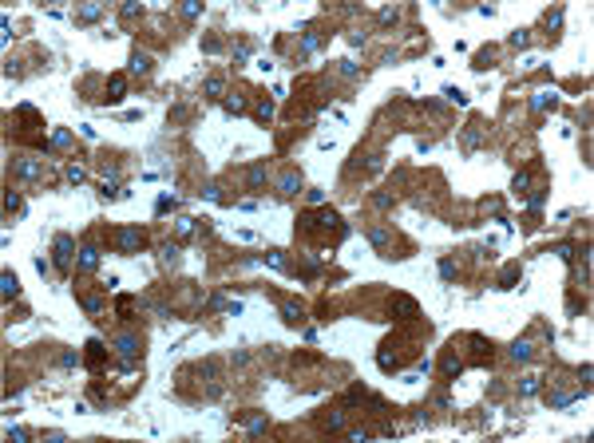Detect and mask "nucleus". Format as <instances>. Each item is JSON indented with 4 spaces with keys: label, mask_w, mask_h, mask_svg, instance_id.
Segmentation results:
<instances>
[{
    "label": "nucleus",
    "mask_w": 594,
    "mask_h": 443,
    "mask_svg": "<svg viewBox=\"0 0 594 443\" xmlns=\"http://www.w3.org/2000/svg\"><path fill=\"white\" fill-rule=\"evenodd\" d=\"M52 257H56V265H59V269H68V265H72V257H75V241H72L68 234H59V237H56V246H52Z\"/></svg>",
    "instance_id": "f257e3e1"
},
{
    "label": "nucleus",
    "mask_w": 594,
    "mask_h": 443,
    "mask_svg": "<svg viewBox=\"0 0 594 443\" xmlns=\"http://www.w3.org/2000/svg\"><path fill=\"white\" fill-rule=\"evenodd\" d=\"M115 241H119V250H123V253H131V250H139V246H143V234H139V230H123Z\"/></svg>",
    "instance_id": "f03ea898"
},
{
    "label": "nucleus",
    "mask_w": 594,
    "mask_h": 443,
    "mask_svg": "<svg viewBox=\"0 0 594 443\" xmlns=\"http://www.w3.org/2000/svg\"><path fill=\"white\" fill-rule=\"evenodd\" d=\"M123 91H127L123 75H111V79H107V103H119V99H123Z\"/></svg>",
    "instance_id": "7ed1b4c3"
},
{
    "label": "nucleus",
    "mask_w": 594,
    "mask_h": 443,
    "mask_svg": "<svg viewBox=\"0 0 594 443\" xmlns=\"http://www.w3.org/2000/svg\"><path fill=\"white\" fill-rule=\"evenodd\" d=\"M559 99H555V91H535L531 95V107L535 111H547V107H555Z\"/></svg>",
    "instance_id": "20e7f679"
},
{
    "label": "nucleus",
    "mask_w": 594,
    "mask_h": 443,
    "mask_svg": "<svg viewBox=\"0 0 594 443\" xmlns=\"http://www.w3.org/2000/svg\"><path fill=\"white\" fill-rule=\"evenodd\" d=\"M79 265H83V269H95V265H99V250H95V246H88V250L79 253Z\"/></svg>",
    "instance_id": "39448f33"
},
{
    "label": "nucleus",
    "mask_w": 594,
    "mask_h": 443,
    "mask_svg": "<svg viewBox=\"0 0 594 443\" xmlns=\"http://www.w3.org/2000/svg\"><path fill=\"white\" fill-rule=\"evenodd\" d=\"M16 174H24V178H36V174H40V166H36V163H28V159H16Z\"/></svg>",
    "instance_id": "423d86ee"
},
{
    "label": "nucleus",
    "mask_w": 594,
    "mask_h": 443,
    "mask_svg": "<svg viewBox=\"0 0 594 443\" xmlns=\"http://www.w3.org/2000/svg\"><path fill=\"white\" fill-rule=\"evenodd\" d=\"M511 352H515V360H531L535 348H531V340H515V348H511Z\"/></svg>",
    "instance_id": "0eeeda50"
},
{
    "label": "nucleus",
    "mask_w": 594,
    "mask_h": 443,
    "mask_svg": "<svg viewBox=\"0 0 594 443\" xmlns=\"http://www.w3.org/2000/svg\"><path fill=\"white\" fill-rule=\"evenodd\" d=\"M226 111H230V115H242V111H246V99H242V95H230V99H226Z\"/></svg>",
    "instance_id": "6e6552de"
},
{
    "label": "nucleus",
    "mask_w": 594,
    "mask_h": 443,
    "mask_svg": "<svg viewBox=\"0 0 594 443\" xmlns=\"http://www.w3.org/2000/svg\"><path fill=\"white\" fill-rule=\"evenodd\" d=\"M131 72H135V75H147V72H151V59H147V56H135V59H131Z\"/></svg>",
    "instance_id": "1a4fd4ad"
},
{
    "label": "nucleus",
    "mask_w": 594,
    "mask_h": 443,
    "mask_svg": "<svg viewBox=\"0 0 594 443\" xmlns=\"http://www.w3.org/2000/svg\"><path fill=\"white\" fill-rule=\"evenodd\" d=\"M16 289H20L16 273H4V297H16Z\"/></svg>",
    "instance_id": "9d476101"
},
{
    "label": "nucleus",
    "mask_w": 594,
    "mask_h": 443,
    "mask_svg": "<svg viewBox=\"0 0 594 443\" xmlns=\"http://www.w3.org/2000/svg\"><path fill=\"white\" fill-rule=\"evenodd\" d=\"M519 392H523V396H535V392H539V380H535V376H527V380L519 384Z\"/></svg>",
    "instance_id": "9b49d317"
},
{
    "label": "nucleus",
    "mask_w": 594,
    "mask_h": 443,
    "mask_svg": "<svg viewBox=\"0 0 594 443\" xmlns=\"http://www.w3.org/2000/svg\"><path fill=\"white\" fill-rule=\"evenodd\" d=\"M99 12H103L99 4H88V8H79V20H95V16H99Z\"/></svg>",
    "instance_id": "f8f14e48"
},
{
    "label": "nucleus",
    "mask_w": 594,
    "mask_h": 443,
    "mask_svg": "<svg viewBox=\"0 0 594 443\" xmlns=\"http://www.w3.org/2000/svg\"><path fill=\"white\" fill-rule=\"evenodd\" d=\"M297 190V174H285L282 178V194H293Z\"/></svg>",
    "instance_id": "ddd939ff"
},
{
    "label": "nucleus",
    "mask_w": 594,
    "mask_h": 443,
    "mask_svg": "<svg viewBox=\"0 0 594 443\" xmlns=\"http://www.w3.org/2000/svg\"><path fill=\"white\" fill-rule=\"evenodd\" d=\"M4 206H8V210H20V194L8 190V194H4Z\"/></svg>",
    "instance_id": "4468645a"
},
{
    "label": "nucleus",
    "mask_w": 594,
    "mask_h": 443,
    "mask_svg": "<svg viewBox=\"0 0 594 443\" xmlns=\"http://www.w3.org/2000/svg\"><path fill=\"white\" fill-rule=\"evenodd\" d=\"M68 178H72V182H83V166L72 163V166H68Z\"/></svg>",
    "instance_id": "2eb2a0df"
}]
</instances>
